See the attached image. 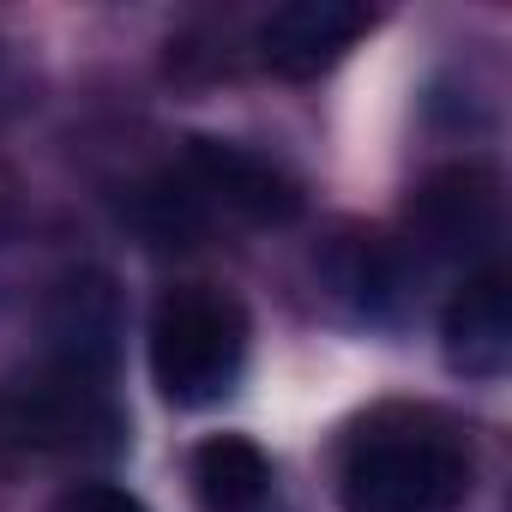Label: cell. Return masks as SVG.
<instances>
[{"label": "cell", "instance_id": "5b68a950", "mask_svg": "<svg viewBox=\"0 0 512 512\" xmlns=\"http://www.w3.org/2000/svg\"><path fill=\"white\" fill-rule=\"evenodd\" d=\"M199 199L211 211H235L247 223H296L302 217V187L290 169H278L272 157L247 151L235 139H205L193 133L187 139V169H181Z\"/></svg>", "mask_w": 512, "mask_h": 512}, {"label": "cell", "instance_id": "8992f818", "mask_svg": "<svg viewBox=\"0 0 512 512\" xmlns=\"http://www.w3.org/2000/svg\"><path fill=\"white\" fill-rule=\"evenodd\" d=\"M362 31H368V7H356V0H290V7L266 13L253 49L278 79H320L350 55Z\"/></svg>", "mask_w": 512, "mask_h": 512}, {"label": "cell", "instance_id": "ba28073f", "mask_svg": "<svg viewBox=\"0 0 512 512\" xmlns=\"http://www.w3.org/2000/svg\"><path fill=\"white\" fill-rule=\"evenodd\" d=\"M446 368L464 380H500L512 362V290L500 272H476L440 320Z\"/></svg>", "mask_w": 512, "mask_h": 512}, {"label": "cell", "instance_id": "9c48e42d", "mask_svg": "<svg viewBox=\"0 0 512 512\" xmlns=\"http://www.w3.org/2000/svg\"><path fill=\"white\" fill-rule=\"evenodd\" d=\"M193 494L205 512H253L272 494V458L247 434H211L193 446Z\"/></svg>", "mask_w": 512, "mask_h": 512}, {"label": "cell", "instance_id": "7a4b0ae2", "mask_svg": "<svg viewBox=\"0 0 512 512\" xmlns=\"http://www.w3.org/2000/svg\"><path fill=\"white\" fill-rule=\"evenodd\" d=\"M247 362V314L223 290H169L151 314V380L175 410H205L235 392Z\"/></svg>", "mask_w": 512, "mask_h": 512}, {"label": "cell", "instance_id": "277c9868", "mask_svg": "<svg viewBox=\"0 0 512 512\" xmlns=\"http://www.w3.org/2000/svg\"><path fill=\"white\" fill-rule=\"evenodd\" d=\"M416 247L434 260H488L500 241V181L482 163H446L410 193Z\"/></svg>", "mask_w": 512, "mask_h": 512}, {"label": "cell", "instance_id": "52a82bcc", "mask_svg": "<svg viewBox=\"0 0 512 512\" xmlns=\"http://www.w3.org/2000/svg\"><path fill=\"white\" fill-rule=\"evenodd\" d=\"M115 350H121V296L103 272H79L49 296L43 314V356L79 374L115 380Z\"/></svg>", "mask_w": 512, "mask_h": 512}, {"label": "cell", "instance_id": "3957f363", "mask_svg": "<svg viewBox=\"0 0 512 512\" xmlns=\"http://www.w3.org/2000/svg\"><path fill=\"white\" fill-rule=\"evenodd\" d=\"M0 434L25 452H109L121 440V410L103 374L37 362L0 386Z\"/></svg>", "mask_w": 512, "mask_h": 512}, {"label": "cell", "instance_id": "6da1fadb", "mask_svg": "<svg viewBox=\"0 0 512 512\" xmlns=\"http://www.w3.org/2000/svg\"><path fill=\"white\" fill-rule=\"evenodd\" d=\"M350 512H458L470 494V452L434 410H374L344 446Z\"/></svg>", "mask_w": 512, "mask_h": 512}, {"label": "cell", "instance_id": "30bf717a", "mask_svg": "<svg viewBox=\"0 0 512 512\" xmlns=\"http://www.w3.org/2000/svg\"><path fill=\"white\" fill-rule=\"evenodd\" d=\"M49 512H145L127 488H115V482H73Z\"/></svg>", "mask_w": 512, "mask_h": 512}]
</instances>
